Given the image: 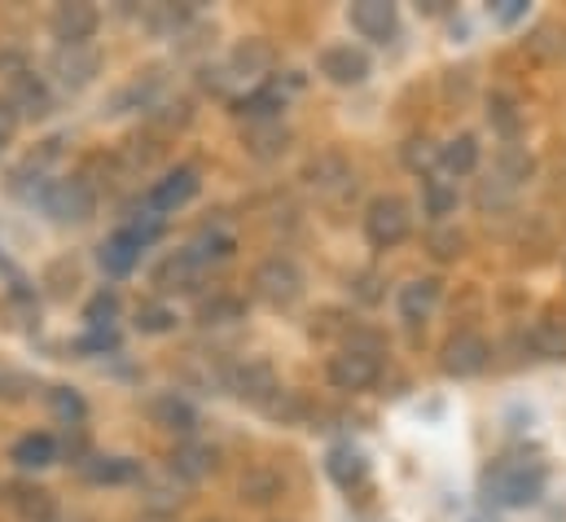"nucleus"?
Wrapping results in <instances>:
<instances>
[{"label": "nucleus", "mask_w": 566, "mask_h": 522, "mask_svg": "<svg viewBox=\"0 0 566 522\" xmlns=\"http://www.w3.org/2000/svg\"><path fill=\"white\" fill-rule=\"evenodd\" d=\"M13 128H18V115H13V106H9V102H0V145H9Z\"/></svg>", "instance_id": "a19ab883"}, {"label": "nucleus", "mask_w": 566, "mask_h": 522, "mask_svg": "<svg viewBox=\"0 0 566 522\" xmlns=\"http://www.w3.org/2000/svg\"><path fill=\"white\" fill-rule=\"evenodd\" d=\"M189 260L198 263V268H207V263H224V260H233V251H238V242L224 233V229H202L189 247Z\"/></svg>", "instance_id": "393cba45"}, {"label": "nucleus", "mask_w": 566, "mask_h": 522, "mask_svg": "<svg viewBox=\"0 0 566 522\" xmlns=\"http://www.w3.org/2000/svg\"><path fill=\"white\" fill-rule=\"evenodd\" d=\"M49 408H53L66 426H80V421H84V399L75 392H66V387H53V392H49Z\"/></svg>", "instance_id": "e433bc0d"}, {"label": "nucleus", "mask_w": 566, "mask_h": 522, "mask_svg": "<svg viewBox=\"0 0 566 522\" xmlns=\"http://www.w3.org/2000/svg\"><path fill=\"white\" fill-rule=\"evenodd\" d=\"M439 365H443L448 378H474V374H483L492 365V343L483 334H474V330H461V334H452L443 343Z\"/></svg>", "instance_id": "6e6552de"}, {"label": "nucleus", "mask_w": 566, "mask_h": 522, "mask_svg": "<svg viewBox=\"0 0 566 522\" xmlns=\"http://www.w3.org/2000/svg\"><path fill=\"white\" fill-rule=\"evenodd\" d=\"M137 330L142 334H167V330H176V307H167V303H142L137 307Z\"/></svg>", "instance_id": "c9c22d12"}, {"label": "nucleus", "mask_w": 566, "mask_h": 522, "mask_svg": "<svg viewBox=\"0 0 566 522\" xmlns=\"http://www.w3.org/2000/svg\"><path fill=\"white\" fill-rule=\"evenodd\" d=\"M0 154H4V145H0Z\"/></svg>", "instance_id": "37998d69"}, {"label": "nucleus", "mask_w": 566, "mask_h": 522, "mask_svg": "<svg viewBox=\"0 0 566 522\" xmlns=\"http://www.w3.org/2000/svg\"><path fill=\"white\" fill-rule=\"evenodd\" d=\"M211 522H220V519H211Z\"/></svg>", "instance_id": "c03bdc74"}, {"label": "nucleus", "mask_w": 566, "mask_h": 522, "mask_svg": "<svg viewBox=\"0 0 566 522\" xmlns=\"http://www.w3.org/2000/svg\"><path fill=\"white\" fill-rule=\"evenodd\" d=\"M422 211L434 220V225H443V216H452V211H457V185L426 176L422 180Z\"/></svg>", "instance_id": "c756f323"}, {"label": "nucleus", "mask_w": 566, "mask_h": 522, "mask_svg": "<svg viewBox=\"0 0 566 522\" xmlns=\"http://www.w3.org/2000/svg\"><path fill=\"white\" fill-rule=\"evenodd\" d=\"M198 281H202V268L189 260V251H176L154 268V285L163 294H189V290H198Z\"/></svg>", "instance_id": "412c9836"}, {"label": "nucleus", "mask_w": 566, "mask_h": 522, "mask_svg": "<svg viewBox=\"0 0 566 522\" xmlns=\"http://www.w3.org/2000/svg\"><path fill=\"white\" fill-rule=\"evenodd\" d=\"M115 312H119V299H115L111 290H102V294H97V299L88 303V312H84V321H88V325H106V321H111Z\"/></svg>", "instance_id": "58836bf2"}, {"label": "nucleus", "mask_w": 566, "mask_h": 522, "mask_svg": "<svg viewBox=\"0 0 566 522\" xmlns=\"http://www.w3.org/2000/svg\"><path fill=\"white\" fill-rule=\"evenodd\" d=\"M532 167H536V163H532V154H527V149L505 145V149H501V163H496V176H501V180H510V185H523V180L532 176Z\"/></svg>", "instance_id": "f704fd0d"}, {"label": "nucleus", "mask_w": 566, "mask_h": 522, "mask_svg": "<svg viewBox=\"0 0 566 522\" xmlns=\"http://www.w3.org/2000/svg\"><path fill=\"white\" fill-rule=\"evenodd\" d=\"M488 124L501 132V136H518L523 128V115H518V102L510 97V93H492V102H488Z\"/></svg>", "instance_id": "2f4dec72"}, {"label": "nucleus", "mask_w": 566, "mask_h": 522, "mask_svg": "<svg viewBox=\"0 0 566 522\" xmlns=\"http://www.w3.org/2000/svg\"><path fill=\"white\" fill-rule=\"evenodd\" d=\"M400 158H405V167H409V171H418V176L426 180V176L439 167V145H434L430 136H413V140H405Z\"/></svg>", "instance_id": "473e14b6"}, {"label": "nucleus", "mask_w": 566, "mask_h": 522, "mask_svg": "<svg viewBox=\"0 0 566 522\" xmlns=\"http://www.w3.org/2000/svg\"><path fill=\"white\" fill-rule=\"evenodd\" d=\"M439 167H443L448 176H470V171L479 167V140H474L470 132L452 136L448 145H439Z\"/></svg>", "instance_id": "a878e982"}, {"label": "nucleus", "mask_w": 566, "mask_h": 522, "mask_svg": "<svg viewBox=\"0 0 566 522\" xmlns=\"http://www.w3.org/2000/svg\"><path fill=\"white\" fill-rule=\"evenodd\" d=\"M347 18H352V27H356L365 40H378V44H387V40L396 35V27H400V13H396L391 0H356V4L347 9Z\"/></svg>", "instance_id": "4468645a"}, {"label": "nucleus", "mask_w": 566, "mask_h": 522, "mask_svg": "<svg viewBox=\"0 0 566 522\" xmlns=\"http://www.w3.org/2000/svg\"><path fill=\"white\" fill-rule=\"evenodd\" d=\"M97 27H102V13H97V4H84V0H66L49 13V31L57 44H88L97 35Z\"/></svg>", "instance_id": "9d476101"}, {"label": "nucleus", "mask_w": 566, "mask_h": 522, "mask_svg": "<svg viewBox=\"0 0 566 522\" xmlns=\"http://www.w3.org/2000/svg\"><path fill=\"white\" fill-rule=\"evenodd\" d=\"M325 378L334 392H369L382 378V356L374 347H343L338 356H329Z\"/></svg>", "instance_id": "20e7f679"}, {"label": "nucleus", "mask_w": 566, "mask_h": 522, "mask_svg": "<svg viewBox=\"0 0 566 522\" xmlns=\"http://www.w3.org/2000/svg\"><path fill=\"white\" fill-rule=\"evenodd\" d=\"M545 466L536 457H496L483 474V492L492 505H505V510H523V505H536L541 492H545Z\"/></svg>", "instance_id": "f257e3e1"}, {"label": "nucleus", "mask_w": 566, "mask_h": 522, "mask_svg": "<svg viewBox=\"0 0 566 522\" xmlns=\"http://www.w3.org/2000/svg\"><path fill=\"white\" fill-rule=\"evenodd\" d=\"M44 211H49L57 225H84V220H93V211H97V189H93L88 180H80V176L57 180V185H49V194H44Z\"/></svg>", "instance_id": "423d86ee"}, {"label": "nucleus", "mask_w": 566, "mask_h": 522, "mask_svg": "<svg viewBox=\"0 0 566 522\" xmlns=\"http://www.w3.org/2000/svg\"><path fill=\"white\" fill-rule=\"evenodd\" d=\"M316 71H321L329 84H338V88H356V84L369 80V58H365V49H356V44H325V49L316 53Z\"/></svg>", "instance_id": "1a4fd4ad"}, {"label": "nucleus", "mask_w": 566, "mask_h": 522, "mask_svg": "<svg viewBox=\"0 0 566 522\" xmlns=\"http://www.w3.org/2000/svg\"><path fill=\"white\" fill-rule=\"evenodd\" d=\"M242 145H247V154H251V158L273 163V158H282L285 149H290V128H285L282 119H260V124H247V132H242Z\"/></svg>", "instance_id": "aec40b11"}, {"label": "nucleus", "mask_w": 566, "mask_h": 522, "mask_svg": "<svg viewBox=\"0 0 566 522\" xmlns=\"http://www.w3.org/2000/svg\"><path fill=\"white\" fill-rule=\"evenodd\" d=\"M145 247H149V242L128 225V229H119L115 238H106V247H102V268H106L111 276H128V272L142 263Z\"/></svg>", "instance_id": "6ab92c4d"}, {"label": "nucleus", "mask_w": 566, "mask_h": 522, "mask_svg": "<svg viewBox=\"0 0 566 522\" xmlns=\"http://www.w3.org/2000/svg\"><path fill=\"white\" fill-rule=\"evenodd\" d=\"M238 497H242V505H255V510L277 505V501L285 497V474L277 470V466H269V461L247 466L242 479H238Z\"/></svg>", "instance_id": "ddd939ff"}, {"label": "nucleus", "mask_w": 566, "mask_h": 522, "mask_svg": "<svg viewBox=\"0 0 566 522\" xmlns=\"http://www.w3.org/2000/svg\"><path fill=\"white\" fill-rule=\"evenodd\" d=\"M532 347H536V356H545V361H566V316L563 312H545V316L532 325Z\"/></svg>", "instance_id": "5701e85b"}, {"label": "nucleus", "mask_w": 566, "mask_h": 522, "mask_svg": "<svg viewBox=\"0 0 566 522\" xmlns=\"http://www.w3.org/2000/svg\"><path fill=\"white\" fill-rule=\"evenodd\" d=\"M216 466H220V452H216L211 443H202V439L176 443V452H171V461H167L171 479H185V483H202L207 474H216Z\"/></svg>", "instance_id": "dca6fc26"}, {"label": "nucleus", "mask_w": 566, "mask_h": 522, "mask_svg": "<svg viewBox=\"0 0 566 522\" xmlns=\"http://www.w3.org/2000/svg\"><path fill=\"white\" fill-rule=\"evenodd\" d=\"M273 66H277V49H273L269 40L251 35V40H242V44L233 49L224 75H229V80H264Z\"/></svg>", "instance_id": "f3484780"}, {"label": "nucleus", "mask_w": 566, "mask_h": 522, "mask_svg": "<svg viewBox=\"0 0 566 522\" xmlns=\"http://www.w3.org/2000/svg\"><path fill=\"white\" fill-rule=\"evenodd\" d=\"M9 461L18 470H44L57 461V439L53 435H22L13 448H9Z\"/></svg>", "instance_id": "4be33fe9"}, {"label": "nucleus", "mask_w": 566, "mask_h": 522, "mask_svg": "<svg viewBox=\"0 0 566 522\" xmlns=\"http://www.w3.org/2000/svg\"><path fill=\"white\" fill-rule=\"evenodd\" d=\"M149 417H154V426H163V430H171V435H189V430L198 426V413H193L180 395H158V399L149 404Z\"/></svg>", "instance_id": "b1692460"}, {"label": "nucleus", "mask_w": 566, "mask_h": 522, "mask_svg": "<svg viewBox=\"0 0 566 522\" xmlns=\"http://www.w3.org/2000/svg\"><path fill=\"white\" fill-rule=\"evenodd\" d=\"M325 470H329V479H334L338 488H352V483L365 479V457L352 452V448H334V452L325 457Z\"/></svg>", "instance_id": "7c9ffc66"}, {"label": "nucleus", "mask_w": 566, "mask_h": 522, "mask_svg": "<svg viewBox=\"0 0 566 522\" xmlns=\"http://www.w3.org/2000/svg\"><path fill=\"white\" fill-rule=\"evenodd\" d=\"M439 299H443V281L439 276H413L409 285H400V316L409 325H422L439 307Z\"/></svg>", "instance_id": "a211bd4d"}, {"label": "nucleus", "mask_w": 566, "mask_h": 522, "mask_svg": "<svg viewBox=\"0 0 566 522\" xmlns=\"http://www.w3.org/2000/svg\"><path fill=\"white\" fill-rule=\"evenodd\" d=\"M303 185H307L316 198L338 202V198L356 194V167H352V158H347L343 149H321V154H312V158L303 163Z\"/></svg>", "instance_id": "7ed1b4c3"}, {"label": "nucleus", "mask_w": 566, "mask_h": 522, "mask_svg": "<svg viewBox=\"0 0 566 522\" xmlns=\"http://www.w3.org/2000/svg\"><path fill=\"white\" fill-rule=\"evenodd\" d=\"M470 522H496V519H483V514H479V519H470Z\"/></svg>", "instance_id": "79ce46f5"}, {"label": "nucleus", "mask_w": 566, "mask_h": 522, "mask_svg": "<svg viewBox=\"0 0 566 522\" xmlns=\"http://www.w3.org/2000/svg\"><path fill=\"white\" fill-rule=\"evenodd\" d=\"M465 247H470V238L457 229V225H430V233H426V251L434 255V260H461L465 255Z\"/></svg>", "instance_id": "c85d7f7f"}, {"label": "nucleus", "mask_w": 566, "mask_h": 522, "mask_svg": "<svg viewBox=\"0 0 566 522\" xmlns=\"http://www.w3.org/2000/svg\"><path fill=\"white\" fill-rule=\"evenodd\" d=\"M198 167H171L163 180H154L149 185V194H145V211H154V216H167V211H176V207H185L193 194H198Z\"/></svg>", "instance_id": "9b49d317"}, {"label": "nucleus", "mask_w": 566, "mask_h": 522, "mask_svg": "<svg viewBox=\"0 0 566 522\" xmlns=\"http://www.w3.org/2000/svg\"><path fill=\"white\" fill-rule=\"evenodd\" d=\"M198 321L202 325H238V321H247V299H238V294H211V299L198 303Z\"/></svg>", "instance_id": "cd10ccee"}, {"label": "nucleus", "mask_w": 566, "mask_h": 522, "mask_svg": "<svg viewBox=\"0 0 566 522\" xmlns=\"http://www.w3.org/2000/svg\"><path fill=\"white\" fill-rule=\"evenodd\" d=\"M251 285H255V294L269 307H290L303 294V272H298V263L285 260V255H269V260L251 272Z\"/></svg>", "instance_id": "39448f33"}, {"label": "nucleus", "mask_w": 566, "mask_h": 522, "mask_svg": "<svg viewBox=\"0 0 566 522\" xmlns=\"http://www.w3.org/2000/svg\"><path fill=\"white\" fill-rule=\"evenodd\" d=\"M102 71V49L97 44H57L53 58H49V75L62 84V88H84L93 84Z\"/></svg>", "instance_id": "0eeeda50"}, {"label": "nucleus", "mask_w": 566, "mask_h": 522, "mask_svg": "<svg viewBox=\"0 0 566 522\" xmlns=\"http://www.w3.org/2000/svg\"><path fill=\"white\" fill-rule=\"evenodd\" d=\"M365 242L374 247V251H396V247H405L409 242V233H413V207L400 198V194H378V198H369V207H365Z\"/></svg>", "instance_id": "f03ea898"}, {"label": "nucleus", "mask_w": 566, "mask_h": 522, "mask_svg": "<svg viewBox=\"0 0 566 522\" xmlns=\"http://www.w3.org/2000/svg\"><path fill=\"white\" fill-rule=\"evenodd\" d=\"M84 479L88 483H133V479H142V461H133V457H93V461H84Z\"/></svg>", "instance_id": "bb28decb"}, {"label": "nucleus", "mask_w": 566, "mask_h": 522, "mask_svg": "<svg viewBox=\"0 0 566 522\" xmlns=\"http://www.w3.org/2000/svg\"><path fill=\"white\" fill-rule=\"evenodd\" d=\"M527 13V0H501V9H496V22H514V18H523Z\"/></svg>", "instance_id": "ea45409f"}, {"label": "nucleus", "mask_w": 566, "mask_h": 522, "mask_svg": "<svg viewBox=\"0 0 566 522\" xmlns=\"http://www.w3.org/2000/svg\"><path fill=\"white\" fill-rule=\"evenodd\" d=\"M4 102L13 106L18 119H44L53 111V93L35 71H22L18 80H9V97Z\"/></svg>", "instance_id": "2eb2a0df"}, {"label": "nucleus", "mask_w": 566, "mask_h": 522, "mask_svg": "<svg viewBox=\"0 0 566 522\" xmlns=\"http://www.w3.org/2000/svg\"><path fill=\"white\" fill-rule=\"evenodd\" d=\"M514 198H518V185H510V180H501V176H488V180L479 185V194H474V202H479L483 211L514 207Z\"/></svg>", "instance_id": "72a5a7b5"}, {"label": "nucleus", "mask_w": 566, "mask_h": 522, "mask_svg": "<svg viewBox=\"0 0 566 522\" xmlns=\"http://www.w3.org/2000/svg\"><path fill=\"white\" fill-rule=\"evenodd\" d=\"M229 392L238 395V399H247V404H260L264 408L273 395L282 392V383H277V369L269 361H247V365H233Z\"/></svg>", "instance_id": "f8f14e48"}, {"label": "nucleus", "mask_w": 566, "mask_h": 522, "mask_svg": "<svg viewBox=\"0 0 566 522\" xmlns=\"http://www.w3.org/2000/svg\"><path fill=\"white\" fill-rule=\"evenodd\" d=\"M264 413H269V417H277V421H298V417L307 413V399H303V395H294V392H277L269 404H264Z\"/></svg>", "instance_id": "4c0bfd02"}]
</instances>
